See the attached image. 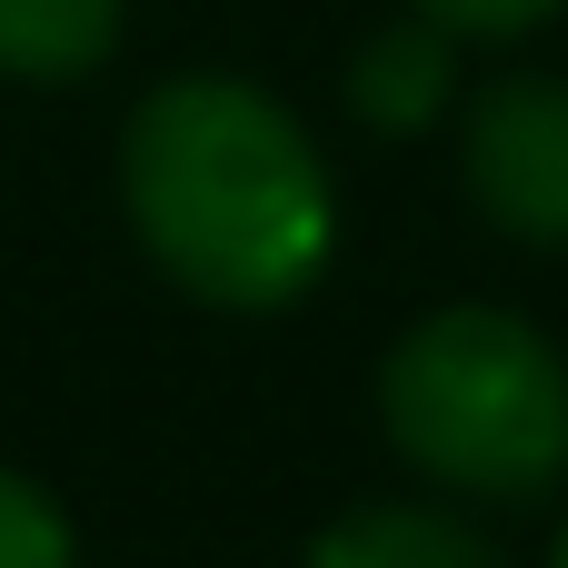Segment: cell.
Here are the masks:
<instances>
[{
  "label": "cell",
  "instance_id": "277c9868",
  "mask_svg": "<svg viewBox=\"0 0 568 568\" xmlns=\"http://www.w3.org/2000/svg\"><path fill=\"white\" fill-rule=\"evenodd\" d=\"M300 568H499V539H479L459 509H419V499H369L349 519H329Z\"/></svg>",
  "mask_w": 568,
  "mask_h": 568
},
{
  "label": "cell",
  "instance_id": "7a4b0ae2",
  "mask_svg": "<svg viewBox=\"0 0 568 568\" xmlns=\"http://www.w3.org/2000/svg\"><path fill=\"white\" fill-rule=\"evenodd\" d=\"M379 419L439 489L539 499L568 469V359L519 310H429L379 359Z\"/></svg>",
  "mask_w": 568,
  "mask_h": 568
},
{
  "label": "cell",
  "instance_id": "6da1fadb",
  "mask_svg": "<svg viewBox=\"0 0 568 568\" xmlns=\"http://www.w3.org/2000/svg\"><path fill=\"white\" fill-rule=\"evenodd\" d=\"M120 200L140 250L210 310H290L339 250V200L310 130L230 70L160 80L130 110Z\"/></svg>",
  "mask_w": 568,
  "mask_h": 568
},
{
  "label": "cell",
  "instance_id": "9c48e42d",
  "mask_svg": "<svg viewBox=\"0 0 568 568\" xmlns=\"http://www.w3.org/2000/svg\"><path fill=\"white\" fill-rule=\"evenodd\" d=\"M549 568H568V529H559V549H549Z\"/></svg>",
  "mask_w": 568,
  "mask_h": 568
},
{
  "label": "cell",
  "instance_id": "52a82bcc",
  "mask_svg": "<svg viewBox=\"0 0 568 568\" xmlns=\"http://www.w3.org/2000/svg\"><path fill=\"white\" fill-rule=\"evenodd\" d=\"M0 568H80L60 499L40 479H20V469H0Z\"/></svg>",
  "mask_w": 568,
  "mask_h": 568
},
{
  "label": "cell",
  "instance_id": "3957f363",
  "mask_svg": "<svg viewBox=\"0 0 568 568\" xmlns=\"http://www.w3.org/2000/svg\"><path fill=\"white\" fill-rule=\"evenodd\" d=\"M459 180L509 240L568 250V80L549 70L489 80L459 120Z\"/></svg>",
  "mask_w": 568,
  "mask_h": 568
},
{
  "label": "cell",
  "instance_id": "8992f818",
  "mask_svg": "<svg viewBox=\"0 0 568 568\" xmlns=\"http://www.w3.org/2000/svg\"><path fill=\"white\" fill-rule=\"evenodd\" d=\"M120 50V0H0V70L10 80H90Z\"/></svg>",
  "mask_w": 568,
  "mask_h": 568
},
{
  "label": "cell",
  "instance_id": "ba28073f",
  "mask_svg": "<svg viewBox=\"0 0 568 568\" xmlns=\"http://www.w3.org/2000/svg\"><path fill=\"white\" fill-rule=\"evenodd\" d=\"M559 10H568V0H419V20L459 30V40H519V30L559 20Z\"/></svg>",
  "mask_w": 568,
  "mask_h": 568
},
{
  "label": "cell",
  "instance_id": "5b68a950",
  "mask_svg": "<svg viewBox=\"0 0 568 568\" xmlns=\"http://www.w3.org/2000/svg\"><path fill=\"white\" fill-rule=\"evenodd\" d=\"M459 30H439V20H389V30H369L359 40V60H349V110L369 120V130H429L439 110H449V90H459V50H449Z\"/></svg>",
  "mask_w": 568,
  "mask_h": 568
}]
</instances>
